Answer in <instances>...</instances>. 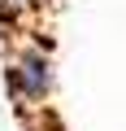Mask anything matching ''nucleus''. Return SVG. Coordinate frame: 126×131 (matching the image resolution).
<instances>
[{
    "label": "nucleus",
    "instance_id": "obj_1",
    "mask_svg": "<svg viewBox=\"0 0 126 131\" xmlns=\"http://www.w3.org/2000/svg\"><path fill=\"white\" fill-rule=\"evenodd\" d=\"M5 88L13 92V101L22 109H44V101L57 88V70H52V57L44 44H18L5 57Z\"/></svg>",
    "mask_w": 126,
    "mask_h": 131
},
{
    "label": "nucleus",
    "instance_id": "obj_2",
    "mask_svg": "<svg viewBox=\"0 0 126 131\" xmlns=\"http://www.w3.org/2000/svg\"><path fill=\"white\" fill-rule=\"evenodd\" d=\"M39 5H44V0H0V22L22 31V26L39 13Z\"/></svg>",
    "mask_w": 126,
    "mask_h": 131
}]
</instances>
